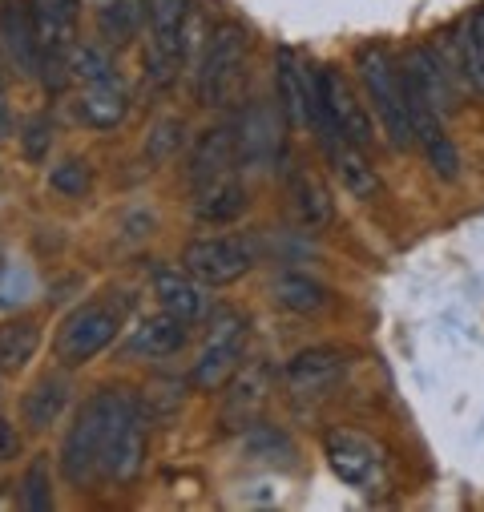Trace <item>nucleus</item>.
I'll return each mask as SVG.
<instances>
[{
    "label": "nucleus",
    "mask_w": 484,
    "mask_h": 512,
    "mask_svg": "<svg viewBox=\"0 0 484 512\" xmlns=\"http://www.w3.org/2000/svg\"><path fill=\"white\" fill-rule=\"evenodd\" d=\"M182 347H186V323L170 311L142 319L130 335V355H146V359H162V355H174Z\"/></svg>",
    "instance_id": "23"
},
{
    "label": "nucleus",
    "mask_w": 484,
    "mask_h": 512,
    "mask_svg": "<svg viewBox=\"0 0 484 512\" xmlns=\"http://www.w3.org/2000/svg\"><path fill=\"white\" fill-rule=\"evenodd\" d=\"M242 343H247V319L234 311H218L206 331V347L190 371V383L198 392H218L230 383V375L242 363Z\"/></svg>",
    "instance_id": "5"
},
{
    "label": "nucleus",
    "mask_w": 484,
    "mask_h": 512,
    "mask_svg": "<svg viewBox=\"0 0 484 512\" xmlns=\"http://www.w3.org/2000/svg\"><path fill=\"white\" fill-rule=\"evenodd\" d=\"M178 146H182V121L178 117H166V121L154 125V134L146 138V158L150 162H166V158L178 154Z\"/></svg>",
    "instance_id": "33"
},
{
    "label": "nucleus",
    "mask_w": 484,
    "mask_h": 512,
    "mask_svg": "<svg viewBox=\"0 0 484 512\" xmlns=\"http://www.w3.org/2000/svg\"><path fill=\"white\" fill-rule=\"evenodd\" d=\"M89 182H93L89 162H77V158H69V162H61V166L49 170V186L57 194H69V198H81L89 190Z\"/></svg>",
    "instance_id": "32"
},
{
    "label": "nucleus",
    "mask_w": 484,
    "mask_h": 512,
    "mask_svg": "<svg viewBox=\"0 0 484 512\" xmlns=\"http://www.w3.org/2000/svg\"><path fill=\"white\" fill-rule=\"evenodd\" d=\"M41 347V327L29 319H13L0 327V371H21Z\"/></svg>",
    "instance_id": "26"
},
{
    "label": "nucleus",
    "mask_w": 484,
    "mask_h": 512,
    "mask_svg": "<svg viewBox=\"0 0 484 512\" xmlns=\"http://www.w3.org/2000/svg\"><path fill=\"white\" fill-rule=\"evenodd\" d=\"M404 77H412L420 85V93L448 117L456 109V89L448 81V65L444 57L432 49V45H412L408 57H404Z\"/></svg>",
    "instance_id": "16"
},
{
    "label": "nucleus",
    "mask_w": 484,
    "mask_h": 512,
    "mask_svg": "<svg viewBox=\"0 0 484 512\" xmlns=\"http://www.w3.org/2000/svg\"><path fill=\"white\" fill-rule=\"evenodd\" d=\"M247 29L238 21H222L210 37H206V49H202V61H198V101L202 105H230L242 89V77H247Z\"/></svg>",
    "instance_id": "3"
},
{
    "label": "nucleus",
    "mask_w": 484,
    "mask_h": 512,
    "mask_svg": "<svg viewBox=\"0 0 484 512\" xmlns=\"http://www.w3.org/2000/svg\"><path fill=\"white\" fill-rule=\"evenodd\" d=\"M0 45H5L9 61L25 77L41 73L45 53H41L37 21H33V0H0Z\"/></svg>",
    "instance_id": "12"
},
{
    "label": "nucleus",
    "mask_w": 484,
    "mask_h": 512,
    "mask_svg": "<svg viewBox=\"0 0 484 512\" xmlns=\"http://www.w3.org/2000/svg\"><path fill=\"white\" fill-rule=\"evenodd\" d=\"M452 45H456V69H460V77H464L472 89H480V93H484V45H480V37H476L472 17L456 29Z\"/></svg>",
    "instance_id": "28"
},
{
    "label": "nucleus",
    "mask_w": 484,
    "mask_h": 512,
    "mask_svg": "<svg viewBox=\"0 0 484 512\" xmlns=\"http://www.w3.org/2000/svg\"><path fill=\"white\" fill-rule=\"evenodd\" d=\"M247 452L263 464H295V444L279 428H247Z\"/></svg>",
    "instance_id": "29"
},
{
    "label": "nucleus",
    "mask_w": 484,
    "mask_h": 512,
    "mask_svg": "<svg viewBox=\"0 0 484 512\" xmlns=\"http://www.w3.org/2000/svg\"><path fill=\"white\" fill-rule=\"evenodd\" d=\"M126 109H130V93H126V85H121V77L85 85V93L77 101V117L85 125H93V130H113V125H121Z\"/></svg>",
    "instance_id": "20"
},
{
    "label": "nucleus",
    "mask_w": 484,
    "mask_h": 512,
    "mask_svg": "<svg viewBox=\"0 0 484 512\" xmlns=\"http://www.w3.org/2000/svg\"><path fill=\"white\" fill-rule=\"evenodd\" d=\"M113 404H117V388L93 392L81 404V412H77V420H73V428L61 444V472L77 488H89L101 476V456H105V440H109Z\"/></svg>",
    "instance_id": "2"
},
{
    "label": "nucleus",
    "mask_w": 484,
    "mask_h": 512,
    "mask_svg": "<svg viewBox=\"0 0 484 512\" xmlns=\"http://www.w3.org/2000/svg\"><path fill=\"white\" fill-rule=\"evenodd\" d=\"M275 105L291 130H307V69L287 45L275 53Z\"/></svg>",
    "instance_id": "18"
},
{
    "label": "nucleus",
    "mask_w": 484,
    "mask_h": 512,
    "mask_svg": "<svg viewBox=\"0 0 484 512\" xmlns=\"http://www.w3.org/2000/svg\"><path fill=\"white\" fill-rule=\"evenodd\" d=\"M323 93H327V109L339 125V134L351 138L355 146H372V117L363 109V101L355 97V89L347 85V77L339 69H319Z\"/></svg>",
    "instance_id": "14"
},
{
    "label": "nucleus",
    "mask_w": 484,
    "mask_h": 512,
    "mask_svg": "<svg viewBox=\"0 0 484 512\" xmlns=\"http://www.w3.org/2000/svg\"><path fill=\"white\" fill-rule=\"evenodd\" d=\"M117 323H121L117 311L105 307V303H85V307H77V311L61 323V331H57V359L69 363V367L89 363L97 351H105V347L113 343Z\"/></svg>",
    "instance_id": "8"
},
{
    "label": "nucleus",
    "mask_w": 484,
    "mask_h": 512,
    "mask_svg": "<svg viewBox=\"0 0 484 512\" xmlns=\"http://www.w3.org/2000/svg\"><path fill=\"white\" fill-rule=\"evenodd\" d=\"M21 500L29 512H45L53 508V488H49V464L45 460H33L25 480H21Z\"/></svg>",
    "instance_id": "31"
},
{
    "label": "nucleus",
    "mask_w": 484,
    "mask_h": 512,
    "mask_svg": "<svg viewBox=\"0 0 484 512\" xmlns=\"http://www.w3.org/2000/svg\"><path fill=\"white\" fill-rule=\"evenodd\" d=\"M190 0H146V21H150V41H146V73L154 85L174 81L182 65V29H186Z\"/></svg>",
    "instance_id": "7"
},
{
    "label": "nucleus",
    "mask_w": 484,
    "mask_h": 512,
    "mask_svg": "<svg viewBox=\"0 0 484 512\" xmlns=\"http://www.w3.org/2000/svg\"><path fill=\"white\" fill-rule=\"evenodd\" d=\"M271 295H275L279 307H287V311H295V315H319V311L331 303L327 287H323L319 279L303 275V271H283V275L271 283Z\"/></svg>",
    "instance_id": "24"
},
{
    "label": "nucleus",
    "mask_w": 484,
    "mask_h": 512,
    "mask_svg": "<svg viewBox=\"0 0 484 512\" xmlns=\"http://www.w3.org/2000/svg\"><path fill=\"white\" fill-rule=\"evenodd\" d=\"M146 17V0H113V5L97 9V29L109 45H126Z\"/></svg>",
    "instance_id": "27"
},
{
    "label": "nucleus",
    "mask_w": 484,
    "mask_h": 512,
    "mask_svg": "<svg viewBox=\"0 0 484 512\" xmlns=\"http://www.w3.org/2000/svg\"><path fill=\"white\" fill-rule=\"evenodd\" d=\"M146 404L117 388V404H113V420H109V440H105V456H101V476L130 484L142 464H146Z\"/></svg>",
    "instance_id": "4"
},
{
    "label": "nucleus",
    "mask_w": 484,
    "mask_h": 512,
    "mask_svg": "<svg viewBox=\"0 0 484 512\" xmlns=\"http://www.w3.org/2000/svg\"><path fill=\"white\" fill-rule=\"evenodd\" d=\"M202 287H206V283H198L186 267H182V271H178V267H158V271H154V295H158L162 311L178 315L182 323H194V319L206 315V295H202Z\"/></svg>",
    "instance_id": "17"
},
{
    "label": "nucleus",
    "mask_w": 484,
    "mask_h": 512,
    "mask_svg": "<svg viewBox=\"0 0 484 512\" xmlns=\"http://www.w3.org/2000/svg\"><path fill=\"white\" fill-rule=\"evenodd\" d=\"M21 146H25V158L29 162H45L49 158V146H53V125L45 113L29 117L25 121V134H21Z\"/></svg>",
    "instance_id": "34"
},
{
    "label": "nucleus",
    "mask_w": 484,
    "mask_h": 512,
    "mask_svg": "<svg viewBox=\"0 0 484 512\" xmlns=\"http://www.w3.org/2000/svg\"><path fill=\"white\" fill-rule=\"evenodd\" d=\"M347 371V355L335 351V347H311V351H299L283 379H287V392L295 400H323L339 388V379Z\"/></svg>",
    "instance_id": "11"
},
{
    "label": "nucleus",
    "mask_w": 484,
    "mask_h": 512,
    "mask_svg": "<svg viewBox=\"0 0 484 512\" xmlns=\"http://www.w3.org/2000/svg\"><path fill=\"white\" fill-rule=\"evenodd\" d=\"M355 69L363 77V89L372 97V109L380 113L384 121V134L396 150H408L416 146V134H412V117H408V101H404V73L396 69L392 53L384 45H363L355 53Z\"/></svg>",
    "instance_id": "1"
},
{
    "label": "nucleus",
    "mask_w": 484,
    "mask_h": 512,
    "mask_svg": "<svg viewBox=\"0 0 484 512\" xmlns=\"http://www.w3.org/2000/svg\"><path fill=\"white\" fill-rule=\"evenodd\" d=\"M17 452H21V436L5 416H0V460H13Z\"/></svg>",
    "instance_id": "35"
},
{
    "label": "nucleus",
    "mask_w": 484,
    "mask_h": 512,
    "mask_svg": "<svg viewBox=\"0 0 484 512\" xmlns=\"http://www.w3.org/2000/svg\"><path fill=\"white\" fill-rule=\"evenodd\" d=\"M242 210H247V186H242L234 174H222V178L198 186V198H194L198 222L222 226V222H234Z\"/></svg>",
    "instance_id": "21"
},
{
    "label": "nucleus",
    "mask_w": 484,
    "mask_h": 512,
    "mask_svg": "<svg viewBox=\"0 0 484 512\" xmlns=\"http://www.w3.org/2000/svg\"><path fill=\"white\" fill-rule=\"evenodd\" d=\"M287 190H291V210L303 230H323L331 222V194L311 170H287Z\"/></svg>",
    "instance_id": "22"
},
{
    "label": "nucleus",
    "mask_w": 484,
    "mask_h": 512,
    "mask_svg": "<svg viewBox=\"0 0 484 512\" xmlns=\"http://www.w3.org/2000/svg\"><path fill=\"white\" fill-rule=\"evenodd\" d=\"M85 5H93V13H97V9H105V5H113V0H85Z\"/></svg>",
    "instance_id": "37"
},
{
    "label": "nucleus",
    "mask_w": 484,
    "mask_h": 512,
    "mask_svg": "<svg viewBox=\"0 0 484 512\" xmlns=\"http://www.w3.org/2000/svg\"><path fill=\"white\" fill-rule=\"evenodd\" d=\"M69 73L81 77L85 85L117 77L113 65H109V57H105V49H97V45H73V49H69Z\"/></svg>",
    "instance_id": "30"
},
{
    "label": "nucleus",
    "mask_w": 484,
    "mask_h": 512,
    "mask_svg": "<svg viewBox=\"0 0 484 512\" xmlns=\"http://www.w3.org/2000/svg\"><path fill=\"white\" fill-rule=\"evenodd\" d=\"M323 452H327L331 472L343 484H351V488H372L384 476V452H380V444L368 440V436H359V432H351V428H331L323 436Z\"/></svg>",
    "instance_id": "9"
},
{
    "label": "nucleus",
    "mask_w": 484,
    "mask_h": 512,
    "mask_svg": "<svg viewBox=\"0 0 484 512\" xmlns=\"http://www.w3.org/2000/svg\"><path fill=\"white\" fill-rule=\"evenodd\" d=\"M275 392V371L271 363H251L230 375V388H226V400H222V424L226 428H255L267 400Z\"/></svg>",
    "instance_id": "10"
},
{
    "label": "nucleus",
    "mask_w": 484,
    "mask_h": 512,
    "mask_svg": "<svg viewBox=\"0 0 484 512\" xmlns=\"http://www.w3.org/2000/svg\"><path fill=\"white\" fill-rule=\"evenodd\" d=\"M323 154L331 162V174L339 178V186L355 198V202H368L380 194V178H376V166L368 162L363 146H355L351 138L335 134L331 142H323Z\"/></svg>",
    "instance_id": "13"
},
{
    "label": "nucleus",
    "mask_w": 484,
    "mask_h": 512,
    "mask_svg": "<svg viewBox=\"0 0 484 512\" xmlns=\"http://www.w3.org/2000/svg\"><path fill=\"white\" fill-rule=\"evenodd\" d=\"M69 404V379L65 375H45L33 383V392L25 396V424L33 432H45L49 424H57V416Z\"/></svg>",
    "instance_id": "25"
},
{
    "label": "nucleus",
    "mask_w": 484,
    "mask_h": 512,
    "mask_svg": "<svg viewBox=\"0 0 484 512\" xmlns=\"http://www.w3.org/2000/svg\"><path fill=\"white\" fill-rule=\"evenodd\" d=\"M234 158H238V134L230 130V125H218V130L202 134V142L190 154V182H194V190L214 182V178H222V174H230Z\"/></svg>",
    "instance_id": "19"
},
{
    "label": "nucleus",
    "mask_w": 484,
    "mask_h": 512,
    "mask_svg": "<svg viewBox=\"0 0 484 512\" xmlns=\"http://www.w3.org/2000/svg\"><path fill=\"white\" fill-rule=\"evenodd\" d=\"M472 25H476V37H480V45H484V5L472 13Z\"/></svg>",
    "instance_id": "36"
},
{
    "label": "nucleus",
    "mask_w": 484,
    "mask_h": 512,
    "mask_svg": "<svg viewBox=\"0 0 484 512\" xmlns=\"http://www.w3.org/2000/svg\"><path fill=\"white\" fill-rule=\"evenodd\" d=\"M279 109V105H275ZM267 101H255L242 117V134H238V158L247 170H263L279 158V121Z\"/></svg>",
    "instance_id": "15"
},
{
    "label": "nucleus",
    "mask_w": 484,
    "mask_h": 512,
    "mask_svg": "<svg viewBox=\"0 0 484 512\" xmlns=\"http://www.w3.org/2000/svg\"><path fill=\"white\" fill-rule=\"evenodd\" d=\"M182 267L206 287H226V283H238L255 267V246L242 238H230V234L194 238L182 250Z\"/></svg>",
    "instance_id": "6"
}]
</instances>
